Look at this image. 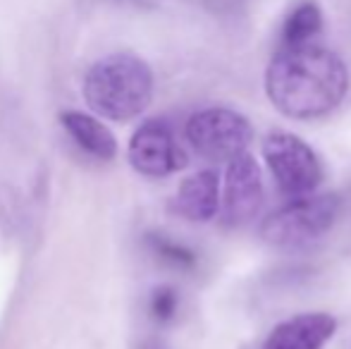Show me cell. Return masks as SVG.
Masks as SVG:
<instances>
[{"label":"cell","mask_w":351,"mask_h":349,"mask_svg":"<svg viewBox=\"0 0 351 349\" xmlns=\"http://www.w3.org/2000/svg\"><path fill=\"white\" fill-rule=\"evenodd\" d=\"M148 244L156 252L158 258H162L165 263L177 265V268H191L196 263V254L191 249H186L184 244L172 242V239L162 237V234H151L148 237Z\"/></svg>","instance_id":"obj_12"},{"label":"cell","mask_w":351,"mask_h":349,"mask_svg":"<svg viewBox=\"0 0 351 349\" xmlns=\"http://www.w3.org/2000/svg\"><path fill=\"white\" fill-rule=\"evenodd\" d=\"M337 333L330 313H299L278 323L261 349H323Z\"/></svg>","instance_id":"obj_8"},{"label":"cell","mask_w":351,"mask_h":349,"mask_svg":"<svg viewBox=\"0 0 351 349\" xmlns=\"http://www.w3.org/2000/svg\"><path fill=\"white\" fill-rule=\"evenodd\" d=\"M342 213L337 194H308L289 199L261 225V237L273 247H299L320 239L335 228Z\"/></svg>","instance_id":"obj_3"},{"label":"cell","mask_w":351,"mask_h":349,"mask_svg":"<svg viewBox=\"0 0 351 349\" xmlns=\"http://www.w3.org/2000/svg\"><path fill=\"white\" fill-rule=\"evenodd\" d=\"M263 158L287 199L315 194L323 182V163L318 154L291 132H270L263 141Z\"/></svg>","instance_id":"obj_4"},{"label":"cell","mask_w":351,"mask_h":349,"mask_svg":"<svg viewBox=\"0 0 351 349\" xmlns=\"http://www.w3.org/2000/svg\"><path fill=\"white\" fill-rule=\"evenodd\" d=\"M60 122L72 141L98 160H112L117 156V139L98 117L82 110H62Z\"/></svg>","instance_id":"obj_10"},{"label":"cell","mask_w":351,"mask_h":349,"mask_svg":"<svg viewBox=\"0 0 351 349\" xmlns=\"http://www.w3.org/2000/svg\"><path fill=\"white\" fill-rule=\"evenodd\" d=\"M127 156L132 168L146 177H167L186 165V154L177 141L175 130L162 117H151L136 127Z\"/></svg>","instance_id":"obj_6"},{"label":"cell","mask_w":351,"mask_h":349,"mask_svg":"<svg viewBox=\"0 0 351 349\" xmlns=\"http://www.w3.org/2000/svg\"><path fill=\"white\" fill-rule=\"evenodd\" d=\"M141 349H162V347L158 345V342H143Z\"/></svg>","instance_id":"obj_14"},{"label":"cell","mask_w":351,"mask_h":349,"mask_svg":"<svg viewBox=\"0 0 351 349\" xmlns=\"http://www.w3.org/2000/svg\"><path fill=\"white\" fill-rule=\"evenodd\" d=\"M220 206L227 225H244L258 215L263 206V173L251 154H241L227 163Z\"/></svg>","instance_id":"obj_7"},{"label":"cell","mask_w":351,"mask_h":349,"mask_svg":"<svg viewBox=\"0 0 351 349\" xmlns=\"http://www.w3.org/2000/svg\"><path fill=\"white\" fill-rule=\"evenodd\" d=\"M220 177L215 170H201L186 177L175 196V210L191 223H208L220 210Z\"/></svg>","instance_id":"obj_9"},{"label":"cell","mask_w":351,"mask_h":349,"mask_svg":"<svg viewBox=\"0 0 351 349\" xmlns=\"http://www.w3.org/2000/svg\"><path fill=\"white\" fill-rule=\"evenodd\" d=\"M349 72L342 58L315 43L280 46L265 70L270 103L291 120H315L342 103Z\"/></svg>","instance_id":"obj_1"},{"label":"cell","mask_w":351,"mask_h":349,"mask_svg":"<svg viewBox=\"0 0 351 349\" xmlns=\"http://www.w3.org/2000/svg\"><path fill=\"white\" fill-rule=\"evenodd\" d=\"M323 32V12L315 0H299L285 17L280 32V46H304L315 43Z\"/></svg>","instance_id":"obj_11"},{"label":"cell","mask_w":351,"mask_h":349,"mask_svg":"<svg viewBox=\"0 0 351 349\" xmlns=\"http://www.w3.org/2000/svg\"><path fill=\"white\" fill-rule=\"evenodd\" d=\"M186 141L191 149L213 163H230L237 156L246 154L254 130L241 112L232 108H204L186 122Z\"/></svg>","instance_id":"obj_5"},{"label":"cell","mask_w":351,"mask_h":349,"mask_svg":"<svg viewBox=\"0 0 351 349\" xmlns=\"http://www.w3.org/2000/svg\"><path fill=\"white\" fill-rule=\"evenodd\" d=\"M177 306H180V297L172 287L167 285H160L151 292L148 297V311H151V318L158 323H170L177 313Z\"/></svg>","instance_id":"obj_13"},{"label":"cell","mask_w":351,"mask_h":349,"mask_svg":"<svg viewBox=\"0 0 351 349\" xmlns=\"http://www.w3.org/2000/svg\"><path fill=\"white\" fill-rule=\"evenodd\" d=\"M153 98V70L134 53H112L88 67L84 101L106 120L139 117Z\"/></svg>","instance_id":"obj_2"}]
</instances>
